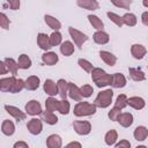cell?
<instances>
[{
  "label": "cell",
  "instance_id": "obj_1",
  "mask_svg": "<svg viewBox=\"0 0 148 148\" xmlns=\"http://www.w3.org/2000/svg\"><path fill=\"white\" fill-rule=\"evenodd\" d=\"M91 80L98 88H103L112 83V75L108 74L104 69L96 67L91 71Z\"/></svg>",
  "mask_w": 148,
  "mask_h": 148
},
{
  "label": "cell",
  "instance_id": "obj_2",
  "mask_svg": "<svg viewBox=\"0 0 148 148\" xmlns=\"http://www.w3.org/2000/svg\"><path fill=\"white\" fill-rule=\"evenodd\" d=\"M96 105L95 103H88V102H77V104L74 106V114L76 117H86V116H92L96 113Z\"/></svg>",
  "mask_w": 148,
  "mask_h": 148
},
{
  "label": "cell",
  "instance_id": "obj_3",
  "mask_svg": "<svg viewBox=\"0 0 148 148\" xmlns=\"http://www.w3.org/2000/svg\"><path fill=\"white\" fill-rule=\"evenodd\" d=\"M112 97H113V91L112 89H105L101 92H98V95L95 98V105L98 108H108L111 102H112Z\"/></svg>",
  "mask_w": 148,
  "mask_h": 148
},
{
  "label": "cell",
  "instance_id": "obj_4",
  "mask_svg": "<svg viewBox=\"0 0 148 148\" xmlns=\"http://www.w3.org/2000/svg\"><path fill=\"white\" fill-rule=\"evenodd\" d=\"M68 32H69L72 39L74 40L75 45H76L79 49H81L82 45H83V43L88 40V36H87V35H84L83 32H81L80 30H77V29H75V28H73V27H69V28H68Z\"/></svg>",
  "mask_w": 148,
  "mask_h": 148
},
{
  "label": "cell",
  "instance_id": "obj_5",
  "mask_svg": "<svg viewBox=\"0 0 148 148\" xmlns=\"http://www.w3.org/2000/svg\"><path fill=\"white\" fill-rule=\"evenodd\" d=\"M73 128L74 131L80 134V135H87L90 133L91 131V125L89 121H86V120H76L73 123Z\"/></svg>",
  "mask_w": 148,
  "mask_h": 148
},
{
  "label": "cell",
  "instance_id": "obj_6",
  "mask_svg": "<svg viewBox=\"0 0 148 148\" xmlns=\"http://www.w3.org/2000/svg\"><path fill=\"white\" fill-rule=\"evenodd\" d=\"M27 128L28 131L32 134V135H38L40 134L42 130H43V124H42V120L38 119V118H32L28 121L27 124Z\"/></svg>",
  "mask_w": 148,
  "mask_h": 148
},
{
  "label": "cell",
  "instance_id": "obj_7",
  "mask_svg": "<svg viewBox=\"0 0 148 148\" xmlns=\"http://www.w3.org/2000/svg\"><path fill=\"white\" fill-rule=\"evenodd\" d=\"M25 112L30 116H37V114H40L43 111H42V105L39 104L38 101H29L27 104H25Z\"/></svg>",
  "mask_w": 148,
  "mask_h": 148
},
{
  "label": "cell",
  "instance_id": "obj_8",
  "mask_svg": "<svg viewBox=\"0 0 148 148\" xmlns=\"http://www.w3.org/2000/svg\"><path fill=\"white\" fill-rule=\"evenodd\" d=\"M5 110H6V111L12 116V117H14L17 121L24 120V119H25V117H27V114H25L23 111H21L18 108L13 106V105H8V104H6V105H5Z\"/></svg>",
  "mask_w": 148,
  "mask_h": 148
},
{
  "label": "cell",
  "instance_id": "obj_9",
  "mask_svg": "<svg viewBox=\"0 0 148 148\" xmlns=\"http://www.w3.org/2000/svg\"><path fill=\"white\" fill-rule=\"evenodd\" d=\"M44 91H45L49 96H56L57 94H59L58 84H57L54 81L47 79V80H45V82H44Z\"/></svg>",
  "mask_w": 148,
  "mask_h": 148
},
{
  "label": "cell",
  "instance_id": "obj_10",
  "mask_svg": "<svg viewBox=\"0 0 148 148\" xmlns=\"http://www.w3.org/2000/svg\"><path fill=\"white\" fill-rule=\"evenodd\" d=\"M68 96L72 99L76 101V102H80L82 99V95H81L80 88L76 84L72 83V82H68Z\"/></svg>",
  "mask_w": 148,
  "mask_h": 148
},
{
  "label": "cell",
  "instance_id": "obj_11",
  "mask_svg": "<svg viewBox=\"0 0 148 148\" xmlns=\"http://www.w3.org/2000/svg\"><path fill=\"white\" fill-rule=\"evenodd\" d=\"M76 3L79 7L87 10H96L99 6L97 0H76Z\"/></svg>",
  "mask_w": 148,
  "mask_h": 148
},
{
  "label": "cell",
  "instance_id": "obj_12",
  "mask_svg": "<svg viewBox=\"0 0 148 148\" xmlns=\"http://www.w3.org/2000/svg\"><path fill=\"white\" fill-rule=\"evenodd\" d=\"M37 44L44 51H47L50 47H52L51 44H50V36H47L46 34H43V32L38 34V36H37Z\"/></svg>",
  "mask_w": 148,
  "mask_h": 148
},
{
  "label": "cell",
  "instance_id": "obj_13",
  "mask_svg": "<svg viewBox=\"0 0 148 148\" xmlns=\"http://www.w3.org/2000/svg\"><path fill=\"white\" fill-rule=\"evenodd\" d=\"M146 47L141 44H133L131 47V53L135 59H142L146 56Z\"/></svg>",
  "mask_w": 148,
  "mask_h": 148
},
{
  "label": "cell",
  "instance_id": "obj_14",
  "mask_svg": "<svg viewBox=\"0 0 148 148\" xmlns=\"http://www.w3.org/2000/svg\"><path fill=\"white\" fill-rule=\"evenodd\" d=\"M59 58H58V54L56 52H45L43 56H42V61L47 65V66H53L58 62Z\"/></svg>",
  "mask_w": 148,
  "mask_h": 148
},
{
  "label": "cell",
  "instance_id": "obj_15",
  "mask_svg": "<svg viewBox=\"0 0 148 148\" xmlns=\"http://www.w3.org/2000/svg\"><path fill=\"white\" fill-rule=\"evenodd\" d=\"M127 103H128L130 106H132V108L135 109V110H141V109H143L145 105H146L145 99H143L142 97H139V96L130 97L128 101H127Z\"/></svg>",
  "mask_w": 148,
  "mask_h": 148
},
{
  "label": "cell",
  "instance_id": "obj_16",
  "mask_svg": "<svg viewBox=\"0 0 148 148\" xmlns=\"http://www.w3.org/2000/svg\"><path fill=\"white\" fill-rule=\"evenodd\" d=\"M92 38H94V42H95V43L101 44V45H104V44H106V43L110 40V36H109L105 31H103V30H97V31L94 34Z\"/></svg>",
  "mask_w": 148,
  "mask_h": 148
},
{
  "label": "cell",
  "instance_id": "obj_17",
  "mask_svg": "<svg viewBox=\"0 0 148 148\" xmlns=\"http://www.w3.org/2000/svg\"><path fill=\"white\" fill-rule=\"evenodd\" d=\"M113 88H124L126 86V77L121 73H114L112 75V83Z\"/></svg>",
  "mask_w": 148,
  "mask_h": 148
},
{
  "label": "cell",
  "instance_id": "obj_18",
  "mask_svg": "<svg viewBox=\"0 0 148 148\" xmlns=\"http://www.w3.org/2000/svg\"><path fill=\"white\" fill-rule=\"evenodd\" d=\"M16 82V79L15 76H12V77H3L0 80V89L1 91H9L12 90L14 83Z\"/></svg>",
  "mask_w": 148,
  "mask_h": 148
},
{
  "label": "cell",
  "instance_id": "obj_19",
  "mask_svg": "<svg viewBox=\"0 0 148 148\" xmlns=\"http://www.w3.org/2000/svg\"><path fill=\"white\" fill-rule=\"evenodd\" d=\"M123 127H130L132 124H133V114L130 113V112H124V113H120V116L118 117V120H117Z\"/></svg>",
  "mask_w": 148,
  "mask_h": 148
},
{
  "label": "cell",
  "instance_id": "obj_20",
  "mask_svg": "<svg viewBox=\"0 0 148 148\" xmlns=\"http://www.w3.org/2000/svg\"><path fill=\"white\" fill-rule=\"evenodd\" d=\"M61 145H62V141L58 134H51L46 139V146L49 148H60Z\"/></svg>",
  "mask_w": 148,
  "mask_h": 148
},
{
  "label": "cell",
  "instance_id": "obj_21",
  "mask_svg": "<svg viewBox=\"0 0 148 148\" xmlns=\"http://www.w3.org/2000/svg\"><path fill=\"white\" fill-rule=\"evenodd\" d=\"M99 57H101V59H102L106 65H109V66H113V65L116 64V61H117L116 56L112 54V53L109 52V51H101V52H99Z\"/></svg>",
  "mask_w": 148,
  "mask_h": 148
},
{
  "label": "cell",
  "instance_id": "obj_22",
  "mask_svg": "<svg viewBox=\"0 0 148 148\" xmlns=\"http://www.w3.org/2000/svg\"><path fill=\"white\" fill-rule=\"evenodd\" d=\"M1 132L5 134V135H13L14 132H15V126H14V123L12 120H3L2 124H1Z\"/></svg>",
  "mask_w": 148,
  "mask_h": 148
},
{
  "label": "cell",
  "instance_id": "obj_23",
  "mask_svg": "<svg viewBox=\"0 0 148 148\" xmlns=\"http://www.w3.org/2000/svg\"><path fill=\"white\" fill-rule=\"evenodd\" d=\"M44 20H45V23L54 31H58L60 28H61V23L59 20H57L56 17L51 16V15H45L44 16Z\"/></svg>",
  "mask_w": 148,
  "mask_h": 148
},
{
  "label": "cell",
  "instance_id": "obj_24",
  "mask_svg": "<svg viewBox=\"0 0 148 148\" xmlns=\"http://www.w3.org/2000/svg\"><path fill=\"white\" fill-rule=\"evenodd\" d=\"M128 73H130V76L132 77V80H134V81H143V80H146V75L140 68L130 67L128 68Z\"/></svg>",
  "mask_w": 148,
  "mask_h": 148
},
{
  "label": "cell",
  "instance_id": "obj_25",
  "mask_svg": "<svg viewBox=\"0 0 148 148\" xmlns=\"http://www.w3.org/2000/svg\"><path fill=\"white\" fill-rule=\"evenodd\" d=\"M39 82H40V80H39L38 76L31 75V76H29V77L25 80V88H27L28 90H36V89H38V87H39Z\"/></svg>",
  "mask_w": 148,
  "mask_h": 148
},
{
  "label": "cell",
  "instance_id": "obj_26",
  "mask_svg": "<svg viewBox=\"0 0 148 148\" xmlns=\"http://www.w3.org/2000/svg\"><path fill=\"white\" fill-rule=\"evenodd\" d=\"M57 84H58V90H59V95L61 99H66L68 95V82L65 81L64 79H59Z\"/></svg>",
  "mask_w": 148,
  "mask_h": 148
},
{
  "label": "cell",
  "instance_id": "obj_27",
  "mask_svg": "<svg viewBox=\"0 0 148 148\" xmlns=\"http://www.w3.org/2000/svg\"><path fill=\"white\" fill-rule=\"evenodd\" d=\"M40 114H42V120H44L49 125H56L58 123V117L53 112H51V111L46 110V111L42 112Z\"/></svg>",
  "mask_w": 148,
  "mask_h": 148
},
{
  "label": "cell",
  "instance_id": "obj_28",
  "mask_svg": "<svg viewBox=\"0 0 148 148\" xmlns=\"http://www.w3.org/2000/svg\"><path fill=\"white\" fill-rule=\"evenodd\" d=\"M133 135H134L135 140H138V141H143V140H146L147 136H148V130H147V127H145V126H138V127L134 130Z\"/></svg>",
  "mask_w": 148,
  "mask_h": 148
},
{
  "label": "cell",
  "instance_id": "obj_29",
  "mask_svg": "<svg viewBox=\"0 0 148 148\" xmlns=\"http://www.w3.org/2000/svg\"><path fill=\"white\" fill-rule=\"evenodd\" d=\"M60 52L66 57L72 56L73 52H74V44L69 40H65L60 46Z\"/></svg>",
  "mask_w": 148,
  "mask_h": 148
},
{
  "label": "cell",
  "instance_id": "obj_30",
  "mask_svg": "<svg viewBox=\"0 0 148 148\" xmlns=\"http://www.w3.org/2000/svg\"><path fill=\"white\" fill-rule=\"evenodd\" d=\"M117 139H118V133H117L116 130H110V131H108L106 134H105V136H104L105 143H106L108 146L114 145L116 141H117Z\"/></svg>",
  "mask_w": 148,
  "mask_h": 148
},
{
  "label": "cell",
  "instance_id": "obj_31",
  "mask_svg": "<svg viewBox=\"0 0 148 148\" xmlns=\"http://www.w3.org/2000/svg\"><path fill=\"white\" fill-rule=\"evenodd\" d=\"M17 65H18V68H21V69H28L31 67V60L27 54H21L18 57Z\"/></svg>",
  "mask_w": 148,
  "mask_h": 148
},
{
  "label": "cell",
  "instance_id": "obj_32",
  "mask_svg": "<svg viewBox=\"0 0 148 148\" xmlns=\"http://www.w3.org/2000/svg\"><path fill=\"white\" fill-rule=\"evenodd\" d=\"M88 20H89L90 24L92 25V28H95L96 30H103L104 24H103L102 20L98 16H96V15H88Z\"/></svg>",
  "mask_w": 148,
  "mask_h": 148
},
{
  "label": "cell",
  "instance_id": "obj_33",
  "mask_svg": "<svg viewBox=\"0 0 148 148\" xmlns=\"http://www.w3.org/2000/svg\"><path fill=\"white\" fill-rule=\"evenodd\" d=\"M3 61L6 62V65H7L8 69H9V72L13 74V76H16V75H17V68H18L17 62H16L13 58H5Z\"/></svg>",
  "mask_w": 148,
  "mask_h": 148
},
{
  "label": "cell",
  "instance_id": "obj_34",
  "mask_svg": "<svg viewBox=\"0 0 148 148\" xmlns=\"http://www.w3.org/2000/svg\"><path fill=\"white\" fill-rule=\"evenodd\" d=\"M123 21H124V24L128 25V27H134L136 24V16L132 13H126L124 16H123Z\"/></svg>",
  "mask_w": 148,
  "mask_h": 148
},
{
  "label": "cell",
  "instance_id": "obj_35",
  "mask_svg": "<svg viewBox=\"0 0 148 148\" xmlns=\"http://www.w3.org/2000/svg\"><path fill=\"white\" fill-rule=\"evenodd\" d=\"M58 103H59V101H57L56 98H53V96H51L45 101V108L47 111L53 112L58 109Z\"/></svg>",
  "mask_w": 148,
  "mask_h": 148
},
{
  "label": "cell",
  "instance_id": "obj_36",
  "mask_svg": "<svg viewBox=\"0 0 148 148\" xmlns=\"http://www.w3.org/2000/svg\"><path fill=\"white\" fill-rule=\"evenodd\" d=\"M127 101H128L127 96L124 95V94H120V95H118V97H117V99H116V102H114V106H117V108H119V109H124L125 106L128 105Z\"/></svg>",
  "mask_w": 148,
  "mask_h": 148
},
{
  "label": "cell",
  "instance_id": "obj_37",
  "mask_svg": "<svg viewBox=\"0 0 148 148\" xmlns=\"http://www.w3.org/2000/svg\"><path fill=\"white\" fill-rule=\"evenodd\" d=\"M108 17L116 24V25H118V27H123L124 25V21H123V16L120 17L118 14H116V13H112V12H108Z\"/></svg>",
  "mask_w": 148,
  "mask_h": 148
},
{
  "label": "cell",
  "instance_id": "obj_38",
  "mask_svg": "<svg viewBox=\"0 0 148 148\" xmlns=\"http://www.w3.org/2000/svg\"><path fill=\"white\" fill-rule=\"evenodd\" d=\"M61 39H62V36L59 31H53L50 36V44L51 46H57L61 43Z\"/></svg>",
  "mask_w": 148,
  "mask_h": 148
},
{
  "label": "cell",
  "instance_id": "obj_39",
  "mask_svg": "<svg viewBox=\"0 0 148 148\" xmlns=\"http://www.w3.org/2000/svg\"><path fill=\"white\" fill-rule=\"evenodd\" d=\"M61 114H67L69 112V102L66 99H61L58 103V109H57Z\"/></svg>",
  "mask_w": 148,
  "mask_h": 148
},
{
  "label": "cell",
  "instance_id": "obj_40",
  "mask_svg": "<svg viewBox=\"0 0 148 148\" xmlns=\"http://www.w3.org/2000/svg\"><path fill=\"white\" fill-rule=\"evenodd\" d=\"M77 64H79V66H80L83 71H86V72H88V73H91V71L94 69L92 64L89 62V61L86 60V59H79V60H77Z\"/></svg>",
  "mask_w": 148,
  "mask_h": 148
},
{
  "label": "cell",
  "instance_id": "obj_41",
  "mask_svg": "<svg viewBox=\"0 0 148 148\" xmlns=\"http://www.w3.org/2000/svg\"><path fill=\"white\" fill-rule=\"evenodd\" d=\"M23 88H25V81H23L22 79H16V82L14 83L10 92L12 94H16V92H20Z\"/></svg>",
  "mask_w": 148,
  "mask_h": 148
},
{
  "label": "cell",
  "instance_id": "obj_42",
  "mask_svg": "<svg viewBox=\"0 0 148 148\" xmlns=\"http://www.w3.org/2000/svg\"><path fill=\"white\" fill-rule=\"evenodd\" d=\"M111 2L119 8H124V9H130L132 1L131 0H111Z\"/></svg>",
  "mask_w": 148,
  "mask_h": 148
},
{
  "label": "cell",
  "instance_id": "obj_43",
  "mask_svg": "<svg viewBox=\"0 0 148 148\" xmlns=\"http://www.w3.org/2000/svg\"><path fill=\"white\" fill-rule=\"evenodd\" d=\"M120 113H121V109H119V108H117V106H113V108L109 111L108 117H109L112 121H117V120H118V117L120 116Z\"/></svg>",
  "mask_w": 148,
  "mask_h": 148
},
{
  "label": "cell",
  "instance_id": "obj_44",
  "mask_svg": "<svg viewBox=\"0 0 148 148\" xmlns=\"http://www.w3.org/2000/svg\"><path fill=\"white\" fill-rule=\"evenodd\" d=\"M80 91H81V95L82 97H90L94 92V89L90 84H83L81 88H80Z\"/></svg>",
  "mask_w": 148,
  "mask_h": 148
},
{
  "label": "cell",
  "instance_id": "obj_45",
  "mask_svg": "<svg viewBox=\"0 0 148 148\" xmlns=\"http://www.w3.org/2000/svg\"><path fill=\"white\" fill-rule=\"evenodd\" d=\"M9 23H10V21L6 16V14L5 13H1L0 14V25H1V28L2 29H8L9 28Z\"/></svg>",
  "mask_w": 148,
  "mask_h": 148
},
{
  "label": "cell",
  "instance_id": "obj_46",
  "mask_svg": "<svg viewBox=\"0 0 148 148\" xmlns=\"http://www.w3.org/2000/svg\"><path fill=\"white\" fill-rule=\"evenodd\" d=\"M7 2L9 3L10 9L13 10H17L20 8V0H7Z\"/></svg>",
  "mask_w": 148,
  "mask_h": 148
},
{
  "label": "cell",
  "instance_id": "obj_47",
  "mask_svg": "<svg viewBox=\"0 0 148 148\" xmlns=\"http://www.w3.org/2000/svg\"><path fill=\"white\" fill-rule=\"evenodd\" d=\"M116 147H117V148H130V147H131V143H130V141H127V140H121L120 142L116 143Z\"/></svg>",
  "mask_w": 148,
  "mask_h": 148
},
{
  "label": "cell",
  "instance_id": "obj_48",
  "mask_svg": "<svg viewBox=\"0 0 148 148\" xmlns=\"http://www.w3.org/2000/svg\"><path fill=\"white\" fill-rule=\"evenodd\" d=\"M0 67H1L0 74H6L7 72H9V69H8V67H7V65H6L5 61H1V62H0Z\"/></svg>",
  "mask_w": 148,
  "mask_h": 148
},
{
  "label": "cell",
  "instance_id": "obj_49",
  "mask_svg": "<svg viewBox=\"0 0 148 148\" xmlns=\"http://www.w3.org/2000/svg\"><path fill=\"white\" fill-rule=\"evenodd\" d=\"M14 148H28V143L23 142V141H18L14 143Z\"/></svg>",
  "mask_w": 148,
  "mask_h": 148
},
{
  "label": "cell",
  "instance_id": "obj_50",
  "mask_svg": "<svg viewBox=\"0 0 148 148\" xmlns=\"http://www.w3.org/2000/svg\"><path fill=\"white\" fill-rule=\"evenodd\" d=\"M141 21L145 25H148V12H143L141 15Z\"/></svg>",
  "mask_w": 148,
  "mask_h": 148
},
{
  "label": "cell",
  "instance_id": "obj_51",
  "mask_svg": "<svg viewBox=\"0 0 148 148\" xmlns=\"http://www.w3.org/2000/svg\"><path fill=\"white\" fill-rule=\"evenodd\" d=\"M67 147H77V148H81V143L79 142H71L67 145Z\"/></svg>",
  "mask_w": 148,
  "mask_h": 148
},
{
  "label": "cell",
  "instance_id": "obj_52",
  "mask_svg": "<svg viewBox=\"0 0 148 148\" xmlns=\"http://www.w3.org/2000/svg\"><path fill=\"white\" fill-rule=\"evenodd\" d=\"M142 5L145 7H148V0H142Z\"/></svg>",
  "mask_w": 148,
  "mask_h": 148
},
{
  "label": "cell",
  "instance_id": "obj_53",
  "mask_svg": "<svg viewBox=\"0 0 148 148\" xmlns=\"http://www.w3.org/2000/svg\"><path fill=\"white\" fill-rule=\"evenodd\" d=\"M147 67H148V66H147Z\"/></svg>",
  "mask_w": 148,
  "mask_h": 148
}]
</instances>
